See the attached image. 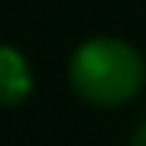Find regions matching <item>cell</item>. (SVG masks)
<instances>
[{"instance_id":"obj_3","label":"cell","mask_w":146,"mask_h":146,"mask_svg":"<svg viewBox=\"0 0 146 146\" xmlns=\"http://www.w3.org/2000/svg\"><path fill=\"white\" fill-rule=\"evenodd\" d=\"M133 143H136V146H146V123H143L140 130L133 133Z\"/></svg>"},{"instance_id":"obj_1","label":"cell","mask_w":146,"mask_h":146,"mask_svg":"<svg viewBox=\"0 0 146 146\" xmlns=\"http://www.w3.org/2000/svg\"><path fill=\"white\" fill-rule=\"evenodd\" d=\"M146 81V62L120 36H91L68 58V84L91 107L130 104Z\"/></svg>"},{"instance_id":"obj_2","label":"cell","mask_w":146,"mask_h":146,"mask_svg":"<svg viewBox=\"0 0 146 146\" xmlns=\"http://www.w3.org/2000/svg\"><path fill=\"white\" fill-rule=\"evenodd\" d=\"M36 78H33L29 58L10 42H0V107H16L29 101Z\"/></svg>"}]
</instances>
